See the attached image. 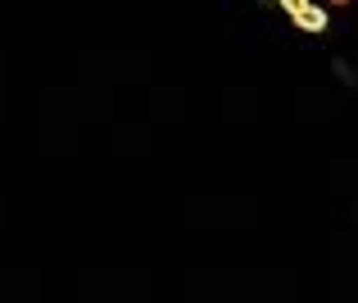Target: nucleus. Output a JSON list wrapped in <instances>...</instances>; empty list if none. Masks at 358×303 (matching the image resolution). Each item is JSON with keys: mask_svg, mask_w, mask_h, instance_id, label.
Here are the masks:
<instances>
[{"mask_svg": "<svg viewBox=\"0 0 358 303\" xmlns=\"http://www.w3.org/2000/svg\"><path fill=\"white\" fill-rule=\"evenodd\" d=\"M290 23L299 27V32H308V36H317V32H327V23H331V14H327V5H317V0H308L299 14H290Z\"/></svg>", "mask_w": 358, "mask_h": 303, "instance_id": "obj_1", "label": "nucleus"}, {"mask_svg": "<svg viewBox=\"0 0 358 303\" xmlns=\"http://www.w3.org/2000/svg\"><path fill=\"white\" fill-rule=\"evenodd\" d=\"M304 5H308V0H281V9H286V14H299Z\"/></svg>", "mask_w": 358, "mask_h": 303, "instance_id": "obj_2", "label": "nucleus"}, {"mask_svg": "<svg viewBox=\"0 0 358 303\" xmlns=\"http://www.w3.org/2000/svg\"><path fill=\"white\" fill-rule=\"evenodd\" d=\"M327 5H354V0H327Z\"/></svg>", "mask_w": 358, "mask_h": 303, "instance_id": "obj_3", "label": "nucleus"}]
</instances>
